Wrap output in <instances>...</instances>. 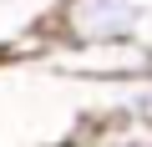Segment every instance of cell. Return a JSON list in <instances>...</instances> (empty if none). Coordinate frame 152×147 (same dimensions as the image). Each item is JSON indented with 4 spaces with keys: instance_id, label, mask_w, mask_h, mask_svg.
I'll return each mask as SVG.
<instances>
[{
    "instance_id": "2",
    "label": "cell",
    "mask_w": 152,
    "mask_h": 147,
    "mask_svg": "<svg viewBox=\"0 0 152 147\" xmlns=\"http://www.w3.org/2000/svg\"><path fill=\"white\" fill-rule=\"evenodd\" d=\"M152 36V0H61L46 41H142Z\"/></svg>"
},
{
    "instance_id": "4",
    "label": "cell",
    "mask_w": 152,
    "mask_h": 147,
    "mask_svg": "<svg viewBox=\"0 0 152 147\" xmlns=\"http://www.w3.org/2000/svg\"><path fill=\"white\" fill-rule=\"evenodd\" d=\"M66 147H152V127H122V122H102L76 132Z\"/></svg>"
},
{
    "instance_id": "1",
    "label": "cell",
    "mask_w": 152,
    "mask_h": 147,
    "mask_svg": "<svg viewBox=\"0 0 152 147\" xmlns=\"http://www.w3.org/2000/svg\"><path fill=\"white\" fill-rule=\"evenodd\" d=\"M86 122V81L36 51L0 56V147H66Z\"/></svg>"
},
{
    "instance_id": "3",
    "label": "cell",
    "mask_w": 152,
    "mask_h": 147,
    "mask_svg": "<svg viewBox=\"0 0 152 147\" xmlns=\"http://www.w3.org/2000/svg\"><path fill=\"white\" fill-rule=\"evenodd\" d=\"M86 127L102 122H122V127H152V71L137 76H117V81H86Z\"/></svg>"
}]
</instances>
